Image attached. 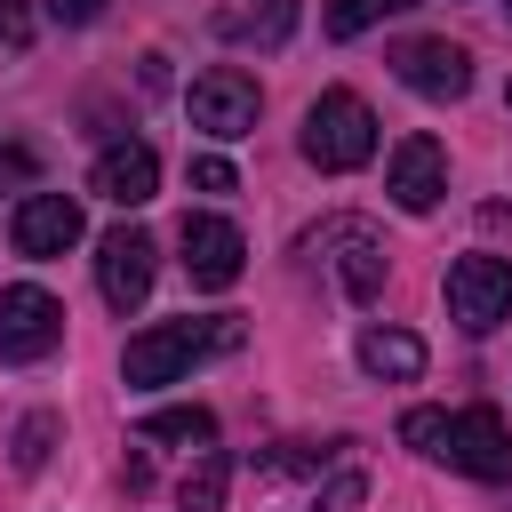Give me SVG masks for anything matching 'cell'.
<instances>
[{"mask_svg": "<svg viewBox=\"0 0 512 512\" xmlns=\"http://www.w3.org/2000/svg\"><path fill=\"white\" fill-rule=\"evenodd\" d=\"M400 440L416 456L464 472V480H512V432H504L496 408H456V416L448 408H408L400 416Z\"/></svg>", "mask_w": 512, "mask_h": 512, "instance_id": "1", "label": "cell"}, {"mask_svg": "<svg viewBox=\"0 0 512 512\" xmlns=\"http://www.w3.org/2000/svg\"><path fill=\"white\" fill-rule=\"evenodd\" d=\"M240 344V320H160V328H144V336H128V352H120V376L128 384H176V376H192L208 352H232Z\"/></svg>", "mask_w": 512, "mask_h": 512, "instance_id": "2", "label": "cell"}, {"mask_svg": "<svg viewBox=\"0 0 512 512\" xmlns=\"http://www.w3.org/2000/svg\"><path fill=\"white\" fill-rule=\"evenodd\" d=\"M368 152H376V112H368L352 88H320L312 112H304V160L328 168V176H344V168H360Z\"/></svg>", "mask_w": 512, "mask_h": 512, "instance_id": "3", "label": "cell"}, {"mask_svg": "<svg viewBox=\"0 0 512 512\" xmlns=\"http://www.w3.org/2000/svg\"><path fill=\"white\" fill-rule=\"evenodd\" d=\"M448 320L464 336H488L512 320V256H456L448 264Z\"/></svg>", "mask_w": 512, "mask_h": 512, "instance_id": "4", "label": "cell"}, {"mask_svg": "<svg viewBox=\"0 0 512 512\" xmlns=\"http://www.w3.org/2000/svg\"><path fill=\"white\" fill-rule=\"evenodd\" d=\"M192 128L200 136H216V144H232V136H248L256 128V112H264V88L240 72V64H208L200 80H192Z\"/></svg>", "mask_w": 512, "mask_h": 512, "instance_id": "5", "label": "cell"}, {"mask_svg": "<svg viewBox=\"0 0 512 512\" xmlns=\"http://www.w3.org/2000/svg\"><path fill=\"white\" fill-rule=\"evenodd\" d=\"M152 272H160V248H152V232H136V224H112V232L96 240V288H104V304H112V312H136V304L152 296Z\"/></svg>", "mask_w": 512, "mask_h": 512, "instance_id": "6", "label": "cell"}, {"mask_svg": "<svg viewBox=\"0 0 512 512\" xmlns=\"http://www.w3.org/2000/svg\"><path fill=\"white\" fill-rule=\"evenodd\" d=\"M64 344V304L32 280L0 288V360H48Z\"/></svg>", "mask_w": 512, "mask_h": 512, "instance_id": "7", "label": "cell"}, {"mask_svg": "<svg viewBox=\"0 0 512 512\" xmlns=\"http://www.w3.org/2000/svg\"><path fill=\"white\" fill-rule=\"evenodd\" d=\"M312 256L336 264V280H344L352 304H368V296L384 288V248H376V232H368L360 216H328V224L312 232Z\"/></svg>", "mask_w": 512, "mask_h": 512, "instance_id": "8", "label": "cell"}, {"mask_svg": "<svg viewBox=\"0 0 512 512\" xmlns=\"http://www.w3.org/2000/svg\"><path fill=\"white\" fill-rule=\"evenodd\" d=\"M8 240H16V256H32V264L64 256V248L80 240V200H72V192H24L16 216H8Z\"/></svg>", "mask_w": 512, "mask_h": 512, "instance_id": "9", "label": "cell"}, {"mask_svg": "<svg viewBox=\"0 0 512 512\" xmlns=\"http://www.w3.org/2000/svg\"><path fill=\"white\" fill-rule=\"evenodd\" d=\"M392 72H400V88H416V96H432V104H456V96L472 88V56H464L456 40H400V48H392Z\"/></svg>", "mask_w": 512, "mask_h": 512, "instance_id": "10", "label": "cell"}, {"mask_svg": "<svg viewBox=\"0 0 512 512\" xmlns=\"http://www.w3.org/2000/svg\"><path fill=\"white\" fill-rule=\"evenodd\" d=\"M176 248H184L192 288H232L240 264H248V240H240V224H224V216H184Z\"/></svg>", "mask_w": 512, "mask_h": 512, "instance_id": "11", "label": "cell"}, {"mask_svg": "<svg viewBox=\"0 0 512 512\" xmlns=\"http://www.w3.org/2000/svg\"><path fill=\"white\" fill-rule=\"evenodd\" d=\"M384 192L408 208V216H432L440 192H448V152L432 136H400L392 144V168H384Z\"/></svg>", "mask_w": 512, "mask_h": 512, "instance_id": "12", "label": "cell"}, {"mask_svg": "<svg viewBox=\"0 0 512 512\" xmlns=\"http://www.w3.org/2000/svg\"><path fill=\"white\" fill-rule=\"evenodd\" d=\"M88 192L96 200H112V208H144L152 192H160V152L152 144H104L96 152V168H88Z\"/></svg>", "mask_w": 512, "mask_h": 512, "instance_id": "13", "label": "cell"}, {"mask_svg": "<svg viewBox=\"0 0 512 512\" xmlns=\"http://www.w3.org/2000/svg\"><path fill=\"white\" fill-rule=\"evenodd\" d=\"M360 368L384 376V384H408V376H424V336H408V328H368V336H360Z\"/></svg>", "mask_w": 512, "mask_h": 512, "instance_id": "14", "label": "cell"}, {"mask_svg": "<svg viewBox=\"0 0 512 512\" xmlns=\"http://www.w3.org/2000/svg\"><path fill=\"white\" fill-rule=\"evenodd\" d=\"M288 24H296V0H264V8H224V16H216L224 40H264V48L288 40Z\"/></svg>", "mask_w": 512, "mask_h": 512, "instance_id": "15", "label": "cell"}, {"mask_svg": "<svg viewBox=\"0 0 512 512\" xmlns=\"http://www.w3.org/2000/svg\"><path fill=\"white\" fill-rule=\"evenodd\" d=\"M224 488H232V456L224 448H200V464L184 472V512H224Z\"/></svg>", "mask_w": 512, "mask_h": 512, "instance_id": "16", "label": "cell"}, {"mask_svg": "<svg viewBox=\"0 0 512 512\" xmlns=\"http://www.w3.org/2000/svg\"><path fill=\"white\" fill-rule=\"evenodd\" d=\"M144 440H176V448H208V440H216V416H208V408H152V416H144Z\"/></svg>", "mask_w": 512, "mask_h": 512, "instance_id": "17", "label": "cell"}, {"mask_svg": "<svg viewBox=\"0 0 512 512\" xmlns=\"http://www.w3.org/2000/svg\"><path fill=\"white\" fill-rule=\"evenodd\" d=\"M400 8H416V0H328V40H352V32H368Z\"/></svg>", "mask_w": 512, "mask_h": 512, "instance_id": "18", "label": "cell"}, {"mask_svg": "<svg viewBox=\"0 0 512 512\" xmlns=\"http://www.w3.org/2000/svg\"><path fill=\"white\" fill-rule=\"evenodd\" d=\"M48 448H56V416H48V408H32V416L16 424V472H40V464H48Z\"/></svg>", "mask_w": 512, "mask_h": 512, "instance_id": "19", "label": "cell"}, {"mask_svg": "<svg viewBox=\"0 0 512 512\" xmlns=\"http://www.w3.org/2000/svg\"><path fill=\"white\" fill-rule=\"evenodd\" d=\"M192 184H200V192H232V160H216V152L192 160Z\"/></svg>", "mask_w": 512, "mask_h": 512, "instance_id": "20", "label": "cell"}, {"mask_svg": "<svg viewBox=\"0 0 512 512\" xmlns=\"http://www.w3.org/2000/svg\"><path fill=\"white\" fill-rule=\"evenodd\" d=\"M0 40H8V48H24V40H32V16H24V0H0Z\"/></svg>", "mask_w": 512, "mask_h": 512, "instance_id": "21", "label": "cell"}, {"mask_svg": "<svg viewBox=\"0 0 512 512\" xmlns=\"http://www.w3.org/2000/svg\"><path fill=\"white\" fill-rule=\"evenodd\" d=\"M96 8H104V0H48V16H56V24H88Z\"/></svg>", "mask_w": 512, "mask_h": 512, "instance_id": "22", "label": "cell"}]
</instances>
